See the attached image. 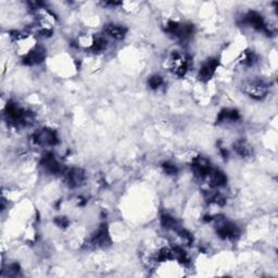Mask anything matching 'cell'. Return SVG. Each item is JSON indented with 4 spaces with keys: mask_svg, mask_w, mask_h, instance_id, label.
I'll return each instance as SVG.
<instances>
[{
    "mask_svg": "<svg viewBox=\"0 0 278 278\" xmlns=\"http://www.w3.org/2000/svg\"><path fill=\"white\" fill-rule=\"evenodd\" d=\"M171 63H172V69L175 74L179 77L186 75V73L189 71L191 61L188 55L179 52H174L171 57Z\"/></svg>",
    "mask_w": 278,
    "mask_h": 278,
    "instance_id": "6da1fadb",
    "label": "cell"
},
{
    "mask_svg": "<svg viewBox=\"0 0 278 278\" xmlns=\"http://www.w3.org/2000/svg\"><path fill=\"white\" fill-rule=\"evenodd\" d=\"M243 91L254 99H263L267 95L268 87L262 81H250L244 84Z\"/></svg>",
    "mask_w": 278,
    "mask_h": 278,
    "instance_id": "7a4b0ae2",
    "label": "cell"
},
{
    "mask_svg": "<svg viewBox=\"0 0 278 278\" xmlns=\"http://www.w3.org/2000/svg\"><path fill=\"white\" fill-rule=\"evenodd\" d=\"M33 141L36 145L40 146H54L59 142L57 134L52 129H40L36 132L33 136Z\"/></svg>",
    "mask_w": 278,
    "mask_h": 278,
    "instance_id": "3957f363",
    "label": "cell"
},
{
    "mask_svg": "<svg viewBox=\"0 0 278 278\" xmlns=\"http://www.w3.org/2000/svg\"><path fill=\"white\" fill-rule=\"evenodd\" d=\"M111 238L109 235L108 228L105 225H101L98 229L95 231V234L91 236L89 240V244L95 248H104L106 245H110Z\"/></svg>",
    "mask_w": 278,
    "mask_h": 278,
    "instance_id": "277c9868",
    "label": "cell"
},
{
    "mask_svg": "<svg viewBox=\"0 0 278 278\" xmlns=\"http://www.w3.org/2000/svg\"><path fill=\"white\" fill-rule=\"evenodd\" d=\"M216 231L217 235L223 239H235L236 237H238L240 234L237 226L224 220L217 222Z\"/></svg>",
    "mask_w": 278,
    "mask_h": 278,
    "instance_id": "5b68a950",
    "label": "cell"
},
{
    "mask_svg": "<svg viewBox=\"0 0 278 278\" xmlns=\"http://www.w3.org/2000/svg\"><path fill=\"white\" fill-rule=\"evenodd\" d=\"M64 178L70 187H78L85 182L86 174L82 169H70L63 171Z\"/></svg>",
    "mask_w": 278,
    "mask_h": 278,
    "instance_id": "8992f818",
    "label": "cell"
},
{
    "mask_svg": "<svg viewBox=\"0 0 278 278\" xmlns=\"http://www.w3.org/2000/svg\"><path fill=\"white\" fill-rule=\"evenodd\" d=\"M191 166L194 171V173H196L200 178H206L212 170L210 166V162H208L205 156H201L194 157L191 161Z\"/></svg>",
    "mask_w": 278,
    "mask_h": 278,
    "instance_id": "52a82bcc",
    "label": "cell"
},
{
    "mask_svg": "<svg viewBox=\"0 0 278 278\" xmlns=\"http://www.w3.org/2000/svg\"><path fill=\"white\" fill-rule=\"evenodd\" d=\"M244 23L258 31H264L266 32L267 34H270V30L267 29L265 22H264V18L262 17V16L259 15L258 12H249L248 15L244 17Z\"/></svg>",
    "mask_w": 278,
    "mask_h": 278,
    "instance_id": "ba28073f",
    "label": "cell"
},
{
    "mask_svg": "<svg viewBox=\"0 0 278 278\" xmlns=\"http://www.w3.org/2000/svg\"><path fill=\"white\" fill-rule=\"evenodd\" d=\"M217 67H219V60L215 58H211L207 60V61L202 64L199 72V78L201 81H208L210 78L214 75Z\"/></svg>",
    "mask_w": 278,
    "mask_h": 278,
    "instance_id": "9c48e42d",
    "label": "cell"
},
{
    "mask_svg": "<svg viewBox=\"0 0 278 278\" xmlns=\"http://www.w3.org/2000/svg\"><path fill=\"white\" fill-rule=\"evenodd\" d=\"M45 59V49L40 46L33 48L30 52H27L26 55L23 59V63L26 66H34V64H38Z\"/></svg>",
    "mask_w": 278,
    "mask_h": 278,
    "instance_id": "30bf717a",
    "label": "cell"
},
{
    "mask_svg": "<svg viewBox=\"0 0 278 278\" xmlns=\"http://www.w3.org/2000/svg\"><path fill=\"white\" fill-rule=\"evenodd\" d=\"M206 179L208 180V186L212 188H219L222 186H225L227 183L226 175L219 170H213V169L211 170V172L208 173Z\"/></svg>",
    "mask_w": 278,
    "mask_h": 278,
    "instance_id": "8fae6325",
    "label": "cell"
},
{
    "mask_svg": "<svg viewBox=\"0 0 278 278\" xmlns=\"http://www.w3.org/2000/svg\"><path fill=\"white\" fill-rule=\"evenodd\" d=\"M41 164H43L44 168L47 170L49 173L52 174L63 173L61 165H60L58 160L55 159L52 154H46L43 156V159H41Z\"/></svg>",
    "mask_w": 278,
    "mask_h": 278,
    "instance_id": "7c38bea8",
    "label": "cell"
},
{
    "mask_svg": "<svg viewBox=\"0 0 278 278\" xmlns=\"http://www.w3.org/2000/svg\"><path fill=\"white\" fill-rule=\"evenodd\" d=\"M104 32L109 36L112 37V38L117 40L123 39L125 35L127 33V29L122 25H117V24H108L104 26Z\"/></svg>",
    "mask_w": 278,
    "mask_h": 278,
    "instance_id": "4fadbf2b",
    "label": "cell"
},
{
    "mask_svg": "<svg viewBox=\"0 0 278 278\" xmlns=\"http://www.w3.org/2000/svg\"><path fill=\"white\" fill-rule=\"evenodd\" d=\"M239 118H240V115L237 110L225 109L220 112L219 118H217V123H222V122H226V121L235 122V121H238Z\"/></svg>",
    "mask_w": 278,
    "mask_h": 278,
    "instance_id": "5bb4252c",
    "label": "cell"
},
{
    "mask_svg": "<svg viewBox=\"0 0 278 278\" xmlns=\"http://www.w3.org/2000/svg\"><path fill=\"white\" fill-rule=\"evenodd\" d=\"M234 150L243 157H249L252 156V148L243 140L236 141L234 143Z\"/></svg>",
    "mask_w": 278,
    "mask_h": 278,
    "instance_id": "9a60e30c",
    "label": "cell"
},
{
    "mask_svg": "<svg viewBox=\"0 0 278 278\" xmlns=\"http://www.w3.org/2000/svg\"><path fill=\"white\" fill-rule=\"evenodd\" d=\"M106 47V40L105 38L101 36H97L95 38H92L90 44V49L92 52H104Z\"/></svg>",
    "mask_w": 278,
    "mask_h": 278,
    "instance_id": "2e32d148",
    "label": "cell"
},
{
    "mask_svg": "<svg viewBox=\"0 0 278 278\" xmlns=\"http://www.w3.org/2000/svg\"><path fill=\"white\" fill-rule=\"evenodd\" d=\"M172 259H174L173 250H171L169 248H162L156 254V262H165V261L172 260Z\"/></svg>",
    "mask_w": 278,
    "mask_h": 278,
    "instance_id": "e0dca14e",
    "label": "cell"
},
{
    "mask_svg": "<svg viewBox=\"0 0 278 278\" xmlns=\"http://www.w3.org/2000/svg\"><path fill=\"white\" fill-rule=\"evenodd\" d=\"M173 253H174V258H176V260L184 264V265H188V264L191 263V259H189L187 252L185 251L183 248L175 247L173 249Z\"/></svg>",
    "mask_w": 278,
    "mask_h": 278,
    "instance_id": "ac0fdd59",
    "label": "cell"
},
{
    "mask_svg": "<svg viewBox=\"0 0 278 278\" xmlns=\"http://www.w3.org/2000/svg\"><path fill=\"white\" fill-rule=\"evenodd\" d=\"M161 223H162V225H163V227H165L166 229H173V230L178 229L177 222H176L174 217H172L171 215H168V214L162 215Z\"/></svg>",
    "mask_w": 278,
    "mask_h": 278,
    "instance_id": "d6986e66",
    "label": "cell"
},
{
    "mask_svg": "<svg viewBox=\"0 0 278 278\" xmlns=\"http://www.w3.org/2000/svg\"><path fill=\"white\" fill-rule=\"evenodd\" d=\"M256 61H257V55L251 52H248L243 54L242 63L243 64V66L251 67V66H253L254 63H256Z\"/></svg>",
    "mask_w": 278,
    "mask_h": 278,
    "instance_id": "ffe728a7",
    "label": "cell"
},
{
    "mask_svg": "<svg viewBox=\"0 0 278 278\" xmlns=\"http://www.w3.org/2000/svg\"><path fill=\"white\" fill-rule=\"evenodd\" d=\"M148 84H149V86L151 88L156 89V88H159L162 84H163V78L159 75H154L149 78V81H148Z\"/></svg>",
    "mask_w": 278,
    "mask_h": 278,
    "instance_id": "44dd1931",
    "label": "cell"
},
{
    "mask_svg": "<svg viewBox=\"0 0 278 278\" xmlns=\"http://www.w3.org/2000/svg\"><path fill=\"white\" fill-rule=\"evenodd\" d=\"M162 168H163L164 172L168 175H175L178 172L177 168H176L174 164L170 163V162H165V163H163V165H162Z\"/></svg>",
    "mask_w": 278,
    "mask_h": 278,
    "instance_id": "7402d4cb",
    "label": "cell"
},
{
    "mask_svg": "<svg viewBox=\"0 0 278 278\" xmlns=\"http://www.w3.org/2000/svg\"><path fill=\"white\" fill-rule=\"evenodd\" d=\"M54 222H55V224L60 227H67L69 225V220L66 216H58L57 219L54 220Z\"/></svg>",
    "mask_w": 278,
    "mask_h": 278,
    "instance_id": "603a6c76",
    "label": "cell"
}]
</instances>
